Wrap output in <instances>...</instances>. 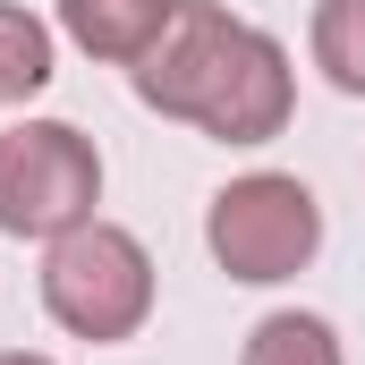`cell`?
<instances>
[{"label": "cell", "mask_w": 365, "mask_h": 365, "mask_svg": "<svg viewBox=\"0 0 365 365\" xmlns=\"http://www.w3.org/2000/svg\"><path fill=\"white\" fill-rule=\"evenodd\" d=\"M136 77V102L179 119V128H204L212 145H272L297 110V68L264 26L230 17L221 0H179L162 43L128 68Z\"/></svg>", "instance_id": "cell-1"}, {"label": "cell", "mask_w": 365, "mask_h": 365, "mask_svg": "<svg viewBox=\"0 0 365 365\" xmlns=\"http://www.w3.org/2000/svg\"><path fill=\"white\" fill-rule=\"evenodd\" d=\"M43 314L68 340H93V349L136 340L153 323V255H145V238L102 221V212L86 230L51 238L43 247Z\"/></svg>", "instance_id": "cell-2"}, {"label": "cell", "mask_w": 365, "mask_h": 365, "mask_svg": "<svg viewBox=\"0 0 365 365\" xmlns=\"http://www.w3.org/2000/svg\"><path fill=\"white\" fill-rule=\"evenodd\" d=\"M204 247H212V264L230 280L280 289V280H297L314 264L323 204H314V187L289 179V170H247V179H230L204 204Z\"/></svg>", "instance_id": "cell-3"}, {"label": "cell", "mask_w": 365, "mask_h": 365, "mask_svg": "<svg viewBox=\"0 0 365 365\" xmlns=\"http://www.w3.org/2000/svg\"><path fill=\"white\" fill-rule=\"evenodd\" d=\"M102 204V153L68 119H17L0 136V238H68Z\"/></svg>", "instance_id": "cell-4"}, {"label": "cell", "mask_w": 365, "mask_h": 365, "mask_svg": "<svg viewBox=\"0 0 365 365\" xmlns=\"http://www.w3.org/2000/svg\"><path fill=\"white\" fill-rule=\"evenodd\" d=\"M179 0H60V34L86 51V60H110V68H136L162 26H170Z\"/></svg>", "instance_id": "cell-5"}, {"label": "cell", "mask_w": 365, "mask_h": 365, "mask_svg": "<svg viewBox=\"0 0 365 365\" xmlns=\"http://www.w3.org/2000/svg\"><path fill=\"white\" fill-rule=\"evenodd\" d=\"M51 77H60V43H51V26H43L34 9L0 0V110H9V102H34Z\"/></svg>", "instance_id": "cell-6"}, {"label": "cell", "mask_w": 365, "mask_h": 365, "mask_svg": "<svg viewBox=\"0 0 365 365\" xmlns=\"http://www.w3.org/2000/svg\"><path fill=\"white\" fill-rule=\"evenodd\" d=\"M238 365H349V349H340V331H331L323 314L280 306V314H264V323L247 331Z\"/></svg>", "instance_id": "cell-7"}, {"label": "cell", "mask_w": 365, "mask_h": 365, "mask_svg": "<svg viewBox=\"0 0 365 365\" xmlns=\"http://www.w3.org/2000/svg\"><path fill=\"white\" fill-rule=\"evenodd\" d=\"M306 51H314V68H323L340 93L365 102V0H314Z\"/></svg>", "instance_id": "cell-8"}, {"label": "cell", "mask_w": 365, "mask_h": 365, "mask_svg": "<svg viewBox=\"0 0 365 365\" xmlns=\"http://www.w3.org/2000/svg\"><path fill=\"white\" fill-rule=\"evenodd\" d=\"M0 365H51V357H34V349H0Z\"/></svg>", "instance_id": "cell-9"}]
</instances>
